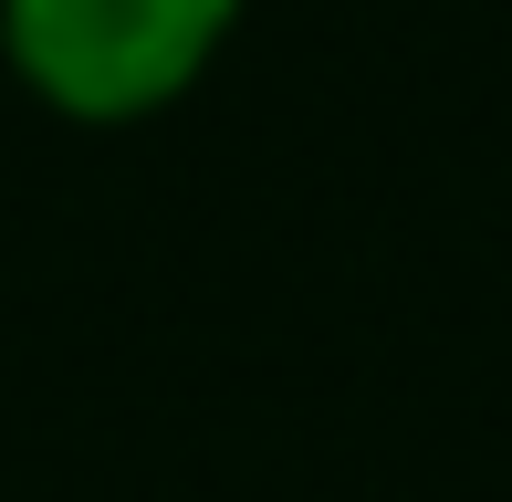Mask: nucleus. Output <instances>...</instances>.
Segmentation results:
<instances>
[{
  "label": "nucleus",
  "instance_id": "nucleus-1",
  "mask_svg": "<svg viewBox=\"0 0 512 502\" xmlns=\"http://www.w3.org/2000/svg\"><path fill=\"white\" fill-rule=\"evenodd\" d=\"M241 0H0V53L53 116L136 126L220 63Z\"/></svg>",
  "mask_w": 512,
  "mask_h": 502
}]
</instances>
